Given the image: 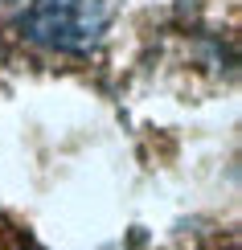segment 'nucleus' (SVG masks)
Here are the masks:
<instances>
[{
	"mask_svg": "<svg viewBox=\"0 0 242 250\" xmlns=\"http://www.w3.org/2000/svg\"><path fill=\"white\" fill-rule=\"evenodd\" d=\"M107 25V0H17L21 37L54 54H90Z\"/></svg>",
	"mask_w": 242,
	"mask_h": 250,
	"instance_id": "f257e3e1",
	"label": "nucleus"
}]
</instances>
